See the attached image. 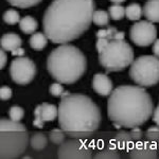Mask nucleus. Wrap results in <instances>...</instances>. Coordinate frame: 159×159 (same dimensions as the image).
<instances>
[{"label": "nucleus", "mask_w": 159, "mask_h": 159, "mask_svg": "<svg viewBox=\"0 0 159 159\" xmlns=\"http://www.w3.org/2000/svg\"><path fill=\"white\" fill-rule=\"evenodd\" d=\"M12 96H13V91L9 86H2L1 87V89H0V98H1L2 101L10 100L12 98Z\"/></svg>", "instance_id": "nucleus-30"}, {"label": "nucleus", "mask_w": 159, "mask_h": 159, "mask_svg": "<svg viewBox=\"0 0 159 159\" xmlns=\"http://www.w3.org/2000/svg\"><path fill=\"white\" fill-rule=\"evenodd\" d=\"M129 37L136 46L148 47L156 40L157 30L153 22L148 20H140L132 25L129 30Z\"/></svg>", "instance_id": "nucleus-9"}, {"label": "nucleus", "mask_w": 159, "mask_h": 159, "mask_svg": "<svg viewBox=\"0 0 159 159\" xmlns=\"http://www.w3.org/2000/svg\"><path fill=\"white\" fill-rule=\"evenodd\" d=\"M48 144L47 136L43 133H34L30 139V145L36 151L43 150Z\"/></svg>", "instance_id": "nucleus-19"}, {"label": "nucleus", "mask_w": 159, "mask_h": 159, "mask_svg": "<svg viewBox=\"0 0 159 159\" xmlns=\"http://www.w3.org/2000/svg\"><path fill=\"white\" fill-rule=\"evenodd\" d=\"M116 140L120 144H129V143L132 142L133 137L130 135V133H126V132H120L119 134L117 135Z\"/></svg>", "instance_id": "nucleus-28"}, {"label": "nucleus", "mask_w": 159, "mask_h": 159, "mask_svg": "<svg viewBox=\"0 0 159 159\" xmlns=\"http://www.w3.org/2000/svg\"><path fill=\"white\" fill-rule=\"evenodd\" d=\"M10 74L13 82L18 85H28L36 74V66L29 57L19 56L13 60L10 66Z\"/></svg>", "instance_id": "nucleus-8"}, {"label": "nucleus", "mask_w": 159, "mask_h": 159, "mask_svg": "<svg viewBox=\"0 0 159 159\" xmlns=\"http://www.w3.org/2000/svg\"><path fill=\"white\" fill-rule=\"evenodd\" d=\"M0 130V157L2 159L20 157L29 144V135L25 125L20 122L2 118Z\"/></svg>", "instance_id": "nucleus-5"}, {"label": "nucleus", "mask_w": 159, "mask_h": 159, "mask_svg": "<svg viewBox=\"0 0 159 159\" xmlns=\"http://www.w3.org/2000/svg\"><path fill=\"white\" fill-rule=\"evenodd\" d=\"M158 144H159V143H158ZM158 147H159V145H158Z\"/></svg>", "instance_id": "nucleus-41"}, {"label": "nucleus", "mask_w": 159, "mask_h": 159, "mask_svg": "<svg viewBox=\"0 0 159 159\" xmlns=\"http://www.w3.org/2000/svg\"><path fill=\"white\" fill-rule=\"evenodd\" d=\"M99 61L106 72L122 71L134 61V50L124 39H111L99 53Z\"/></svg>", "instance_id": "nucleus-6"}, {"label": "nucleus", "mask_w": 159, "mask_h": 159, "mask_svg": "<svg viewBox=\"0 0 159 159\" xmlns=\"http://www.w3.org/2000/svg\"><path fill=\"white\" fill-rule=\"evenodd\" d=\"M92 88L98 94L107 97L114 90L112 82L105 73H96L92 79Z\"/></svg>", "instance_id": "nucleus-11"}, {"label": "nucleus", "mask_w": 159, "mask_h": 159, "mask_svg": "<svg viewBox=\"0 0 159 159\" xmlns=\"http://www.w3.org/2000/svg\"><path fill=\"white\" fill-rule=\"evenodd\" d=\"M156 148L154 145H150L148 143L137 144L130 152L132 158H156Z\"/></svg>", "instance_id": "nucleus-13"}, {"label": "nucleus", "mask_w": 159, "mask_h": 159, "mask_svg": "<svg viewBox=\"0 0 159 159\" xmlns=\"http://www.w3.org/2000/svg\"><path fill=\"white\" fill-rule=\"evenodd\" d=\"M37 27L38 24L36 19L32 16H25L19 21V28L25 34H34Z\"/></svg>", "instance_id": "nucleus-16"}, {"label": "nucleus", "mask_w": 159, "mask_h": 159, "mask_svg": "<svg viewBox=\"0 0 159 159\" xmlns=\"http://www.w3.org/2000/svg\"><path fill=\"white\" fill-rule=\"evenodd\" d=\"M9 116H10V119L13 120V121L20 122L25 116V110L20 106L14 105V106H12L9 110Z\"/></svg>", "instance_id": "nucleus-25"}, {"label": "nucleus", "mask_w": 159, "mask_h": 159, "mask_svg": "<svg viewBox=\"0 0 159 159\" xmlns=\"http://www.w3.org/2000/svg\"><path fill=\"white\" fill-rule=\"evenodd\" d=\"M48 39H49V38L47 37V35H46L45 33L36 32V33H34V34H32V36L30 37L29 45L32 49H34L36 51H40L47 46Z\"/></svg>", "instance_id": "nucleus-15"}, {"label": "nucleus", "mask_w": 159, "mask_h": 159, "mask_svg": "<svg viewBox=\"0 0 159 159\" xmlns=\"http://www.w3.org/2000/svg\"><path fill=\"white\" fill-rule=\"evenodd\" d=\"M87 61L78 47L68 43L61 45L51 51L47 58V70L55 81L72 84L84 75Z\"/></svg>", "instance_id": "nucleus-4"}, {"label": "nucleus", "mask_w": 159, "mask_h": 159, "mask_svg": "<svg viewBox=\"0 0 159 159\" xmlns=\"http://www.w3.org/2000/svg\"><path fill=\"white\" fill-rule=\"evenodd\" d=\"M124 32H121V31H118L117 34L115 35L114 39H124Z\"/></svg>", "instance_id": "nucleus-38"}, {"label": "nucleus", "mask_w": 159, "mask_h": 159, "mask_svg": "<svg viewBox=\"0 0 159 159\" xmlns=\"http://www.w3.org/2000/svg\"><path fill=\"white\" fill-rule=\"evenodd\" d=\"M153 121L159 126V105L153 111Z\"/></svg>", "instance_id": "nucleus-35"}, {"label": "nucleus", "mask_w": 159, "mask_h": 159, "mask_svg": "<svg viewBox=\"0 0 159 159\" xmlns=\"http://www.w3.org/2000/svg\"><path fill=\"white\" fill-rule=\"evenodd\" d=\"M147 135H148V137H151V136H152V138H155L156 136L159 135V126L148 127L147 130Z\"/></svg>", "instance_id": "nucleus-32"}, {"label": "nucleus", "mask_w": 159, "mask_h": 159, "mask_svg": "<svg viewBox=\"0 0 159 159\" xmlns=\"http://www.w3.org/2000/svg\"><path fill=\"white\" fill-rule=\"evenodd\" d=\"M130 135H132L133 139H139L140 136L142 135V132H141V129H139V126L137 127H134V129H132V132H130Z\"/></svg>", "instance_id": "nucleus-33"}, {"label": "nucleus", "mask_w": 159, "mask_h": 159, "mask_svg": "<svg viewBox=\"0 0 159 159\" xmlns=\"http://www.w3.org/2000/svg\"><path fill=\"white\" fill-rule=\"evenodd\" d=\"M57 119L60 127L66 135L82 139L100 127L101 111L89 97L74 93L61 98Z\"/></svg>", "instance_id": "nucleus-3"}, {"label": "nucleus", "mask_w": 159, "mask_h": 159, "mask_svg": "<svg viewBox=\"0 0 159 159\" xmlns=\"http://www.w3.org/2000/svg\"><path fill=\"white\" fill-rule=\"evenodd\" d=\"M153 111V100L141 86L122 85L109 94L107 114L118 129L140 126L150 119Z\"/></svg>", "instance_id": "nucleus-2"}, {"label": "nucleus", "mask_w": 159, "mask_h": 159, "mask_svg": "<svg viewBox=\"0 0 159 159\" xmlns=\"http://www.w3.org/2000/svg\"><path fill=\"white\" fill-rule=\"evenodd\" d=\"M143 15L151 22H159V0H148L143 7Z\"/></svg>", "instance_id": "nucleus-14"}, {"label": "nucleus", "mask_w": 159, "mask_h": 159, "mask_svg": "<svg viewBox=\"0 0 159 159\" xmlns=\"http://www.w3.org/2000/svg\"><path fill=\"white\" fill-rule=\"evenodd\" d=\"M3 21L7 25H15L20 21L19 13L14 9H10L4 12L3 14Z\"/></svg>", "instance_id": "nucleus-23"}, {"label": "nucleus", "mask_w": 159, "mask_h": 159, "mask_svg": "<svg viewBox=\"0 0 159 159\" xmlns=\"http://www.w3.org/2000/svg\"><path fill=\"white\" fill-rule=\"evenodd\" d=\"M143 9L140 4L138 3H132L125 7V16L129 20L132 21H138L142 17Z\"/></svg>", "instance_id": "nucleus-18"}, {"label": "nucleus", "mask_w": 159, "mask_h": 159, "mask_svg": "<svg viewBox=\"0 0 159 159\" xmlns=\"http://www.w3.org/2000/svg\"><path fill=\"white\" fill-rule=\"evenodd\" d=\"M108 14L114 20H121L125 16V7L121 4H112L108 7Z\"/></svg>", "instance_id": "nucleus-21"}, {"label": "nucleus", "mask_w": 159, "mask_h": 159, "mask_svg": "<svg viewBox=\"0 0 159 159\" xmlns=\"http://www.w3.org/2000/svg\"><path fill=\"white\" fill-rule=\"evenodd\" d=\"M120 157V154L118 153L117 148H104L102 150L101 152H99L98 154L96 155V158H104V159H107V158H119Z\"/></svg>", "instance_id": "nucleus-27"}, {"label": "nucleus", "mask_w": 159, "mask_h": 159, "mask_svg": "<svg viewBox=\"0 0 159 159\" xmlns=\"http://www.w3.org/2000/svg\"><path fill=\"white\" fill-rule=\"evenodd\" d=\"M65 135L66 133L61 129H54L49 133V140L53 144L61 145L65 141Z\"/></svg>", "instance_id": "nucleus-22"}, {"label": "nucleus", "mask_w": 159, "mask_h": 159, "mask_svg": "<svg viewBox=\"0 0 159 159\" xmlns=\"http://www.w3.org/2000/svg\"><path fill=\"white\" fill-rule=\"evenodd\" d=\"M58 115V108L53 104H42V119L45 122L54 121Z\"/></svg>", "instance_id": "nucleus-17"}, {"label": "nucleus", "mask_w": 159, "mask_h": 159, "mask_svg": "<svg viewBox=\"0 0 159 159\" xmlns=\"http://www.w3.org/2000/svg\"><path fill=\"white\" fill-rule=\"evenodd\" d=\"M110 42V39H108V38H105V37H100L98 38V40H97L96 43V48H97V51L100 53L102 50L104 49L105 47L107 46V43H108Z\"/></svg>", "instance_id": "nucleus-31"}, {"label": "nucleus", "mask_w": 159, "mask_h": 159, "mask_svg": "<svg viewBox=\"0 0 159 159\" xmlns=\"http://www.w3.org/2000/svg\"><path fill=\"white\" fill-rule=\"evenodd\" d=\"M69 94H70V92L69 91H64L63 93H61V98H64V97H67V96H69Z\"/></svg>", "instance_id": "nucleus-40"}, {"label": "nucleus", "mask_w": 159, "mask_h": 159, "mask_svg": "<svg viewBox=\"0 0 159 159\" xmlns=\"http://www.w3.org/2000/svg\"><path fill=\"white\" fill-rule=\"evenodd\" d=\"M93 0H53L43 17V33L53 43H70L89 29Z\"/></svg>", "instance_id": "nucleus-1"}, {"label": "nucleus", "mask_w": 159, "mask_h": 159, "mask_svg": "<svg viewBox=\"0 0 159 159\" xmlns=\"http://www.w3.org/2000/svg\"><path fill=\"white\" fill-rule=\"evenodd\" d=\"M49 91L53 97H61V93H63L65 90H64V87H63V85H61V83L57 82V83L51 84Z\"/></svg>", "instance_id": "nucleus-29"}, {"label": "nucleus", "mask_w": 159, "mask_h": 159, "mask_svg": "<svg viewBox=\"0 0 159 159\" xmlns=\"http://www.w3.org/2000/svg\"><path fill=\"white\" fill-rule=\"evenodd\" d=\"M0 55H1V63H0V67H1V69H3L4 66L7 65V55L6 53V50L1 49Z\"/></svg>", "instance_id": "nucleus-34"}, {"label": "nucleus", "mask_w": 159, "mask_h": 159, "mask_svg": "<svg viewBox=\"0 0 159 159\" xmlns=\"http://www.w3.org/2000/svg\"><path fill=\"white\" fill-rule=\"evenodd\" d=\"M153 53L155 56L159 57V39H156L153 43Z\"/></svg>", "instance_id": "nucleus-36"}, {"label": "nucleus", "mask_w": 159, "mask_h": 159, "mask_svg": "<svg viewBox=\"0 0 159 159\" xmlns=\"http://www.w3.org/2000/svg\"><path fill=\"white\" fill-rule=\"evenodd\" d=\"M110 1L115 4H120V3H122V2H124L125 0H110Z\"/></svg>", "instance_id": "nucleus-39"}, {"label": "nucleus", "mask_w": 159, "mask_h": 159, "mask_svg": "<svg viewBox=\"0 0 159 159\" xmlns=\"http://www.w3.org/2000/svg\"><path fill=\"white\" fill-rule=\"evenodd\" d=\"M110 16L108 12L104 11V10H97L93 12V16H92V22L96 25L101 28H106L109 25Z\"/></svg>", "instance_id": "nucleus-20"}, {"label": "nucleus", "mask_w": 159, "mask_h": 159, "mask_svg": "<svg viewBox=\"0 0 159 159\" xmlns=\"http://www.w3.org/2000/svg\"><path fill=\"white\" fill-rule=\"evenodd\" d=\"M129 76L141 87H151L159 82V57L142 55L134 60L129 68Z\"/></svg>", "instance_id": "nucleus-7"}, {"label": "nucleus", "mask_w": 159, "mask_h": 159, "mask_svg": "<svg viewBox=\"0 0 159 159\" xmlns=\"http://www.w3.org/2000/svg\"><path fill=\"white\" fill-rule=\"evenodd\" d=\"M117 32H118V30L115 27H106V28H104V29L99 30L98 32L96 33V36L97 38L105 37L111 40L115 38V35L117 34Z\"/></svg>", "instance_id": "nucleus-26"}, {"label": "nucleus", "mask_w": 159, "mask_h": 159, "mask_svg": "<svg viewBox=\"0 0 159 159\" xmlns=\"http://www.w3.org/2000/svg\"><path fill=\"white\" fill-rule=\"evenodd\" d=\"M0 45H1V49L6 51H14L21 47L22 40L16 33H6L2 35Z\"/></svg>", "instance_id": "nucleus-12"}, {"label": "nucleus", "mask_w": 159, "mask_h": 159, "mask_svg": "<svg viewBox=\"0 0 159 159\" xmlns=\"http://www.w3.org/2000/svg\"><path fill=\"white\" fill-rule=\"evenodd\" d=\"M24 53H25V50L21 49V47L18 48V49H16V50H14V51H12L13 55H24Z\"/></svg>", "instance_id": "nucleus-37"}, {"label": "nucleus", "mask_w": 159, "mask_h": 159, "mask_svg": "<svg viewBox=\"0 0 159 159\" xmlns=\"http://www.w3.org/2000/svg\"><path fill=\"white\" fill-rule=\"evenodd\" d=\"M11 6L20 7V9H28V7L37 6L42 0H7Z\"/></svg>", "instance_id": "nucleus-24"}, {"label": "nucleus", "mask_w": 159, "mask_h": 159, "mask_svg": "<svg viewBox=\"0 0 159 159\" xmlns=\"http://www.w3.org/2000/svg\"><path fill=\"white\" fill-rule=\"evenodd\" d=\"M57 156L61 159H88L91 157V148L81 138H73L61 143Z\"/></svg>", "instance_id": "nucleus-10"}]
</instances>
